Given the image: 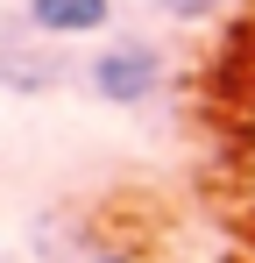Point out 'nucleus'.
Returning <instances> with one entry per match:
<instances>
[{
    "label": "nucleus",
    "instance_id": "3",
    "mask_svg": "<svg viewBox=\"0 0 255 263\" xmlns=\"http://www.w3.org/2000/svg\"><path fill=\"white\" fill-rule=\"evenodd\" d=\"M64 71H71V57L50 43V36H7L0 43V86H14V92H57L64 86Z\"/></svg>",
    "mask_w": 255,
    "mask_h": 263
},
{
    "label": "nucleus",
    "instance_id": "4",
    "mask_svg": "<svg viewBox=\"0 0 255 263\" xmlns=\"http://www.w3.org/2000/svg\"><path fill=\"white\" fill-rule=\"evenodd\" d=\"M22 14L50 43H78V36H99L114 22V0H22Z\"/></svg>",
    "mask_w": 255,
    "mask_h": 263
},
{
    "label": "nucleus",
    "instance_id": "2",
    "mask_svg": "<svg viewBox=\"0 0 255 263\" xmlns=\"http://www.w3.org/2000/svg\"><path fill=\"white\" fill-rule=\"evenodd\" d=\"M36 263H135V256L92 214L50 206V214H36Z\"/></svg>",
    "mask_w": 255,
    "mask_h": 263
},
{
    "label": "nucleus",
    "instance_id": "5",
    "mask_svg": "<svg viewBox=\"0 0 255 263\" xmlns=\"http://www.w3.org/2000/svg\"><path fill=\"white\" fill-rule=\"evenodd\" d=\"M156 14H170V22H213L220 14V0H149Z\"/></svg>",
    "mask_w": 255,
    "mask_h": 263
},
{
    "label": "nucleus",
    "instance_id": "1",
    "mask_svg": "<svg viewBox=\"0 0 255 263\" xmlns=\"http://www.w3.org/2000/svg\"><path fill=\"white\" fill-rule=\"evenodd\" d=\"M163 79H170V57L156 43H142V36H114L85 64V86H92V100H107V107H149L163 92Z\"/></svg>",
    "mask_w": 255,
    "mask_h": 263
}]
</instances>
